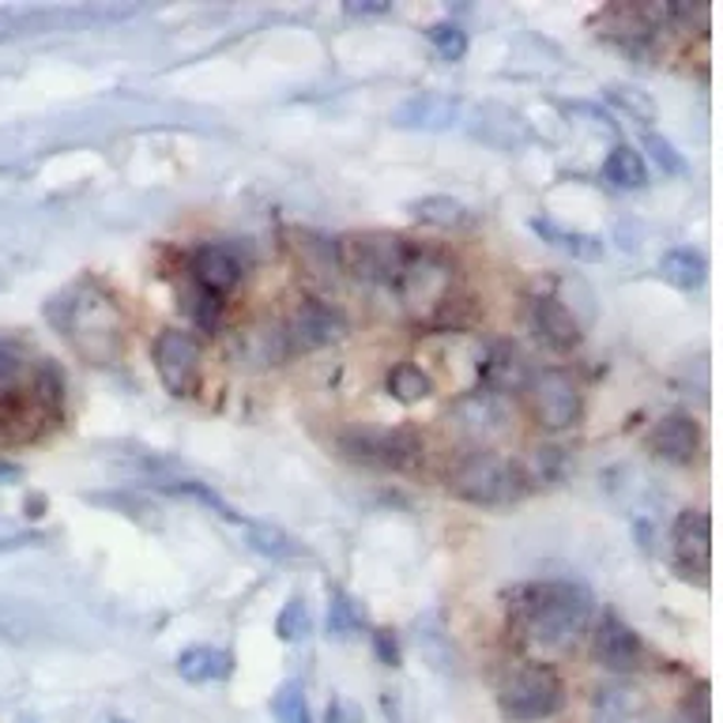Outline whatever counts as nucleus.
Returning a JSON list of instances; mask_svg holds the SVG:
<instances>
[{
    "label": "nucleus",
    "mask_w": 723,
    "mask_h": 723,
    "mask_svg": "<svg viewBox=\"0 0 723 723\" xmlns=\"http://www.w3.org/2000/svg\"><path fill=\"white\" fill-rule=\"evenodd\" d=\"M516 629L535 652L543 656H561L573 652L576 641L588 633L595 599L588 588L569 581H535L516 588Z\"/></svg>",
    "instance_id": "1"
},
{
    "label": "nucleus",
    "mask_w": 723,
    "mask_h": 723,
    "mask_svg": "<svg viewBox=\"0 0 723 723\" xmlns=\"http://www.w3.org/2000/svg\"><path fill=\"white\" fill-rule=\"evenodd\" d=\"M603 177H607L615 189L637 193V189H644V185H649V163H644V155L637 148H629V143H618V148L607 155V163H603Z\"/></svg>",
    "instance_id": "25"
},
{
    "label": "nucleus",
    "mask_w": 723,
    "mask_h": 723,
    "mask_svg": "<svg viewBox=\"0 0 723 723\" xmlns=\"http://www.w3.org/2000/svg\"><path fill=\"white\" fill-rule=\"evenodd\" d=\"M430 42L438 46V54L445 57V61H460V57L467 54V34H464L460 23H448V20L433 23Z\"/></svg>",
    "instance_id": "35"
},
{
    "label": "nucleus",
    "mask_w": 723,
    "mask_h": 723,
    "mask_svg": "<svg viewBox=\"0 0 723 723\" xmlns=\"http://www.w3.org/2000/svg\"><path fill=\"white\" fill-rule=\"evenodd\" d=\"M456 121H460V98L441 95V91H422L393 109L396 129L411 132H448Z\"/></svg>",
    "instance_id": "16"
},
{
    "label": "nucleus",
    "mask_w": 723,
    "mask_h": 723,
    "mask_svg": "<svg viewBox=\"0 0 723 723\" xmlns=\"http://www.w3.org/2000/svg\"><path fill=\"white\" fill-rule=\"evenodd\" d=\"M532 231L539 234L547 245H555L558 253H565V257H573L581 264H595V260H603V253H607V245H603L599 234L561 231L555 219H532Z\"/></svg>",
    "instance_id": "22"
},
{
    "label": "nucleus",
    "mask_w": 723,
    "mask_h": 723,
    "mask_svg": "<svg viewBox=\"0 0 723 723\" xmlns=\"http://www.w3.org/2000/svg\"><path fill=\"white\" fill-rule=\"evenodd\" d=\"M419 249H422V242H415V237H407V234L365 231V234H351L339 242V260H343V268L351 271L359 283L393 294V287L399 283V276H404L407 264L415 260Z\"/></svg>",
    "instance_id": "4"
},
{
    "label": "nucleus",
    "mask_w": 723,
    "mask_h": 723,
    "mask_svg": "<svg viewBox=\"0 0 723 723\" xmlns=\"http://www.w3.org/2000/svg\"><path fill=\"white\" fill-rule=\"evenodd\" d=\"M498 704L513 723H539L561 712V704H565V686H561V678L550 667L527 663V667H516L513 675L501 683Z\"/></svg>",
    "instance_id": "8"
},
{
    "label": "nucleus",
    "mask_w": 723,
    "mask_h": 723,
    "mask_svg": "<svg viewBox=\"0 0 723 723\" xmlns=\"http://www.w3.org/2000/svg\"><path fill=\"white\" fill-rule=\"evenodd\" d=\"M325 723H365V716H362V709L351 701V697H331Z\"/></svg>",
    "instance_id": "38"
},
{
    "label": "nucleus",
    "mask_w": 723,
    "mask_h": 723,
    "mask_svg": "<svg viewBox=\"0 0 723 723\" xmlns=\"http://www.w3.org/2000/svg\"><path fill=\"white\" fill-rule=\"evenodd\" d=\"M607 98L615 102L618 109H626V114L633 117V121H641V125H652V121H656V102H652L649 91L629 88V83H610V88H607Z\"/></svg>",
    "instance_id": "31"
},
{
    "label": "nucleus",
    "mask_w": 723,
    "mask_h": 723,
    "mask_svg": "<svg viewBox=\"0 0 723 723\" xmlns=\"http://www.w3.org/2000/svg\"><path fill=\"white\" fill-rule=\"evenodd\" d=\"M479 381L482 388L498 396H509V393H521L532 381V370H527V359L516 347L509 343H498L490 351H482V362H479Z\"/></svg>",
    "instance_id": "19"
},
{
    "label": "nucleus",
    "mask_w": 723,
    "mask_h": 723,
    "mask_svg": "<svg viewBox=\"0 0 723 723\" xmlns=\"http://www.w3.org/2000/svg\"><path fill=\"white\" fill-rule=\"evenodd\" d=\"M57 396H61V381L54 377V370H42V381H34L31 362L12 343H0V427L27 419L31 407L54 415Z\"/></svg>",
    "instance_id": "7"
},
{
    "label": "nucleus",
    "mask_w": 723,
    "mask_h": 723,
    "mask_svg": "<svg viewBox=\"0 0 723 723\" xmlns=\"http://www.w3.org/2000/svg\"><path fill=\"white\" fill-rule=\"evenodd\" d=\"M532 490L524 479V467L493 448H475L448 471V493L467 505H513Z\"/></svg>",
    "instance_id": "3"
},
{
    "label": "nucleus",
    "mask_w": 723,
    "mask_h": 723,
    "mask_svg": "<svg viewBox=\"0 0 723 723\" xmlns=\"http://www.w3.org/2000/svg\"><path fill=\"white\" fill-rule=\"evenodd\" d=\"M46 317L88 362L109 365L121 354V313H117L114 298L91 279H80L68 291L49 298Z\"/></svg>",
    "instance_id": "2"
},
{
    "label": "nucleus",
    "mask_w": 723,
    "mask_h": 723,
    "mask_svg": "<svg viewBox=\"0 0 723 723\" xmlns=\"http://www.w3.org/2000/svg\"><path fill=\"white\" fill-rule=\"evenodd\" d=\"M38 543H46V535H42V532H34V527L20 524V521H8V516H0V555L38 547Z\"/></svg>",
    "instance_id": "37"
},
{
    "label": "nucleus",
    "mask_w": 723,
    "mask_h": 723,
    "mask_svg": "<svg viewBox=\"0 0 723 723\" xmlns=\"http://www.w3.org/2000/svg\"><path fill=\"white\" fill-rule=\"evenodd\" d=\"M185 313H189L200 328L211 331V328H219V317H223V298L200 291V287H189V291H185Z\"/></svg>",
    "instance_id": "33"
},
{
    "label": "nucleus",
    "mask_w": 723,
    "mask_h": 723,
    "mask_svg": "<svg viewBox=\"0 0 723 723\" xmlns=\"http://www.w3.org/2000/svg\"><path fill=\"white\" fill-rule=\"evenodd\" d=\"M373 644H377L381 663H388V667H399V644H396L393 629H377V633H373Z\"/></svg>",
    "instance_id": "39"
},
{
    "label": "nucleus",
    "mask_w": 723,
    "mask_h": 723,
    "mask_svg": "<svg viewBox=\"0 0 723 723\" xmlns=\"http://www.w3.org/2000/svg\"><path fill=\"white\" fill-rule=\"evenodd\" d=\"M592 656L599 667L615 670V675H633V670L644 667V644L618 615H603L592 637Z\"/></svg>",
    "instance_id": "14"
},
{
    "label": "nucleus",
    "mask_w": 723,
    "mask_h": 723,
    "mask_svg": "<svg viewBox=\"0 0 723 723\" xmlns=\"http://www.w3.org/2000/svg\"><path fill=\"white\" fill-rule=\"evenodd\" d=\"M644 445H649V453L663 464L690 467L697 456H701V427H697L690 415H667V419H660L656 427L649 430Z\"/></svg>",
    "instance_id": "15"
},
{
    "label": "nucleus",
    "mask_w": 723,
    "mask_h": 723,
    "mask_svg": "<svg viewBox=\"0 0 723 723\" xmlns=\"http://www.w3.org/2000/svg\"><path fill=\"white\" fill-rule=\"evenodd\" d=\"M271 712H276L279 723H313L310 716V701H305V686L298 678H287L283 686L271 697Z\"/></svg>",
    "instance_id": "30"
},
{
    "label": "nucleus",
    "mask_w": 723,
    "mask_h": 723,
    "mask_svg": "<svg viewBox=\"0 0 723 723\" xmlns=\"http://www.w3.org/2000/svg\"><path fill=\"white\" fill-rule=\"evenodd\" d=\"M310 607H305V599L302 595H291V599L283 603V610H279V618H276V633H279V641H287V644H298V641H305L310 637Z\"/></svg>",
    "instance_id": "32"
},
{
    "label": "nucleus",
    "mask_w": 723,
    "mask_h": 723,
    "mask_svg": "<svg viewBox=\"0 0 723 723\" xmlns=\"http://www.w3.org/2000/svg\"><path fill=\"white\" fill-rule=\"evenodd\" d=\"M592 723H656L649 697L633 686H607L595 693Z\"/></svg>",
    "instance_id": "20"
},
{
    "label": "nucleus",
    "mask_w": 723,
    "mask_h": 723,
    "mask_svg": "<svg viewBox=\"0 0 723 723\" xmlns=\"http://www.w3.org/2000/svg\"><path fill=\"white\" fill-rule=\"evenodd\" d=\"M245 535H249V547L257 550L264 558H298L302 547L276 524H260V521H249L245 524Z\"/></svg>",
    "instance_id": "28"
},
{
    "label": "nucleus",
    "mask_w": 723,
    "mask_h": 723,
    "mask_svg": "<svg viewBox=\"0 0 723 723\" xmlns=\"http://www.w3.org/2000/svg\"><path fill=\"white\" fill-rule=\"evenodd\" d=\"M670 558L686 581H697L709 588L712 569V521L704 509H683L670 527Z\"/></svg>",
    "instance_id": "11"
},
{
    "label": "nucleus",
    "mask_w": 723,
    "mask_h": 723,
    "mask_svg": "<svg viewBox=\"0 0 723 723\" xmlns=\"http://www.w3.org/2000/svg\"><path fill=\"white\" fill-rule=\"evenodd\" d=\"M448 419H453L460 438L487 448L490 441L505 438L509 427H513V407H509V396H498L490 388H471V393L456 399Z\"/></svg>",
    "instance_id": "10"
},
{
    "label": "nucleus",
    "mask_w": 723,
    "mask_h": 723,
    "mask_svg": "<svg viewBox=\"0 0 723 723\" xmlns=\"http://www.w3.org/2000/svg\"><path fill=\"white\" fill-rule=\"evenodd\" d=\"M189 271H193V287H200V291L215 298H226L242 283L245 264L234 245H203V249L193 253Z\"/></svg>",
    "instance_id": "17"
},
{
    "label": "nucleus",
    "mask_w": 723,
    "mask_h": 723,
    "mask_svg": "<svg viewBox=\"0 0 723 723\" xmlns=\"http://www.w3.org/2000/svg\"><path fill=\"white\" fill-rule=\"evenodd\" d=\"M453 287H456V271L441 253H433L422 245L415 253V260L407 264V271L399 276V283L393 287V302L407 317L415 320H433L448 302H453Z\"/></svg>",
    "instance_id": "5"
},
{
    "label": "nucleus",
    "mask_w": 723,
    "mask_h": 723,
    "mask_svg": "<svg viewBox=\"0 0 723 723\" xmlns=\"http://www.w3.org/2000/svg\"><path fill=\"white\" fill-rule=\"evenodd\" d=\"M527 320H532V331L550 347V351L565 354V351H576V347H581L584 328L576 325L573 313L561 305V298H550V294L535 298L532 310H527Z\"/></svg>",
    "instance_id": "18"
},
{
    "label": "nucleus",
    "mask_w": 723,
    "mask_h": 723,
    "mask_svg": "<svg viewBox=\"0 0 723 723\" xmlns=\"http://www.w3.org/2000/svg\"><path fill=\"white\" fill-rule=\"evenodd\" d=\"M287 336L283 325H260V328H245L237 336V359L245 365H276L287 359Z\"/></svg>",
    "instance_id": "23"
},
{
    "label": "nucleus",
    "mask_w": 723,
    "mask_h": 723,
    "mask_svg": "<svg viewBox=\"0 0 723 723\" xmlns=\"http://www.w3.org/2000/svg\"><path fill=\"white\" fill-rule=\"evenodd\" d=\"M678 723H709V693H697V712H693V704L686 701V709H683V716H678Z\"/></svg>",
    "instance_id": "40"
},
{
    "label": "nucleus",
    "mask_w": 723,
    "mask_h": 723,
    "mask_svg": "<svg viewBox=\"0 0 723 723\" xmlns=\"http://www.w3.org/2000/svg\"><path fill=\"white\" fill-rule=\"evenodd\" d=\"M573 114H581V117H588V121L595 125V129H603V132H615V125H610V117L603 114V109H595V106H588V102H576L573 106Z\"/></svg>",
    "instance_id": "41"
},
{
    "label": "nucleus",
    "mask_w": 723,
    "mask_h": 723,
    "mask_svg": "<svg viewBox=\"0 0 723 723\" xmlns=\"http://www.w3.org/2000/svg\"><path fill=\"white\" fill-rule=\"evenodd\" d=\"M535 419L547 430H569L581 419V388L565 370H543L527 381Z\"/></svg>",
    "instance_id": "12"
},
{
    "label": "nucleus",
    "mask_w": 723,
    "mask_h": 723,
    "mask_svg": "<svg viewBox=\"0 0 723 723\" xmlns=\"http://www.w3.org/2000/svg\"><path fill=\"white\" fill-rule=\"evenodd\" d=\"M0 479H20V467H12V464H0Z\"/></svg>",
    "instance_id": "43"
},
{
    "label": "nucleus",
    "mask_w": 723,
    "mask_h": 723,
    "mask_svg": "<svg viewBox=\"0 0 723 723\" xmlns=\"http://www.w3.org/2000/svg\"><path fill=\"white\" fill-rule=\"evenodd\" d=\"M561 287H565L569 298H573V302H565V310L573 313L576 325H581V328H584V325H592V320H595V294H592V287L584 283L581 276H569Z\"/></svg>",
    "instance_id": "36"
},
{
    "label": "nucleus",
    "mask_w": 723,
    "mask_h": 723,
    "mask_svg": "<svg viewBox=\"0 0 723 723\" xmlns=\"http://www.w3.org/2000/svg\"><path fill=\"white\" fill-rule=\"evenodd\" d=\"M388 388H393V396L399 404H419V399H427L433 393V381H430V373H422V365L399 362L396 370L388 373Z\"/></svg>",
    "instance_id": "29"
},
{
    "label": "nucleus",
    "mask_w": 723,
    "mask_h": 723,
    "mask_svg": "<svg viewBox=\"0 0 723 723\" xmlns=\"http://www.w3.org/2000/svg\"><path fill=\"white\" fill-rule=\"evenodd\" d=\"M365 626V615L359 610V603L351 599L347 592H331L328 599V637L331 641H351V637H359Z\"/></svg>",
    "instance_id": "27"
},
{
    "label": "nucleus",
    "mask_w": 723,
    "mask_h": 723,
    "mask_svg": "<svg viewBox=\"0 0 723 723\" xmlns=\"http://www.w3.org/2000/svg\"><path fill=\"white\" fill-rule=\"evenodd\" d=\"M287 351H320L328 343H339L347 336V320L339 317V310H331L325 302H302L291 313V320L283 325Z\"/></svg>",
    "instance_id": "13"
},
{
    "label": "nucleus",
    "mask_w": 723,
    "mask_h": 723,
    "mask_svg": "<svg viewBox=\"0 0 723 723\" xmlns=\"http://www.w3.org/2000/svg\"><path fill=\"white\" fill-rule=\"evenodd\" d=\"M336 453L377 471H404L422 456V438L415 427H347L336 433Z\"/></svg>",
    "instance_id": "6"
},
{
    "label": "nucleus",
    "mask_w": 723,
    "mask_h": 723,
    "mask_svg": "<svg viewBox=\"0 0 723 723\" xmlns=\"http://www.w3.org/2000/svg\"><path fill=\"white\" fill-rule=\"evenodd\" d=\"M203 351L197 336L185 328H163L155 339V373L170 396H193L200 388Z\"/></svg>",
    "instance_id": "9"
},
{
    "label": "nucleus",
    "mask_w": 723,
    "mask_h": 723,
    "mask_svg": "<svg viewBox=\"0 0 723 723\" xmlns=\"http://www.w3.org/2000/svg\"><path fill=\"white\" fill-rule=\"evenodd\" d=\"M644 151H649L652 163H656V166L663 170V174H670V177H683L686 170H690V166H686V159L678 155L675 143H670L667 136L649 132V136H644Z\"/></svg>",
    "instance_id": "34"
},
{
    "label": "nucleus",
    "mask_w": 723,
    "mask_h": 723,
    "mask_svg": "<svg viewBox=\"0 0 723 723\" xmlns=\"http://www.w3.org/2000/svg\"><path fill=\"white\" fill-rule=\"evenodd\" d=\"M234 670V656L223 649H211V644H193L177 656V675L193 686H203V683H223L231 678Z\"/></svg>",
    "instance_id": "21"
},
{
    "label": "nucleus",
    "mask_w": 723,
    "mask_h": 723,
    "mask_svg": "<svg viewBox=\"0 0 723 723\" xmlns=\"http://www.w3.org/2000/svg\"><path fill=\"white\" fill-rule=\"evenodd\" d=\"M407 211H411L419 223L441 226V231H460V226L471 223L467 203L456 200V197H419V200L407 203Z\"/></svg>",
    "instance_id": "26"
},
{
    "label": "nucleus",
    "mask_w": 723,
    "mask_h": 723,
    "mask_svg": "<svg viewBox=\"0 0 723 723\" xmlns=\"http://www.w3.org/2000/svg\"><path fill=\"white\" fill-rule=\"evenodd\" d=\"M660 276L667 279L670 287H678V291H701L704 279H709V260H704V253L678 245V249L663 253Z\"/></svg>",
    "instance_id": "24"
},
{
    "label": "nucleus",
    "mask_w": 723,
    "mask_h": 723,
    "mask_svg": "<svg viewBox=\"0 0 723 723\" xmlns=\"http://www.w3.org/2000/svg\"><path fill=\"white\" fill-rule=\"evenodd\" d=\"M381 704H385V720H388V723H404V720H399V709H396L393 697H385V701H381Z\"/></svg>",
    "instance_id": "42"
}]
</instances>
